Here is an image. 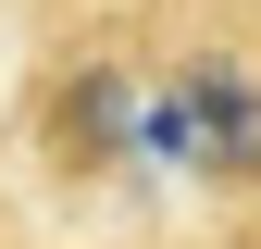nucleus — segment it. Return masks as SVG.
<instances>
[{"mask_svg":"<svg viewBox=\"0 0 261 249\" xmlns=\"http://www.w3.org/2000/svg\"><path fill=\"white\" fill-rule=\"evenodd\" d=\"M13 187L50 212H124L162 200V0H75L38 25L13 75Z\"/></svg>","mask_w":261,"mask_h":249,"instance_id":"1","label":"nucleus"},{"mask_svg":"<svg viewBox=\"0 0 261 249\" xmlns=\"http://www.w3.org/2000/svg\"><path fill=\"white\" fill-rule=\"evenodd\" d=\"M162 175L261 212V0H162Z\"/></svg>","mask_w":261,"mask_h":249,"instance_id":"2","label":"nucleus"},{"mask_svg":"<svg viewBox=\"0 0 261 249\" xmlns=\"http://www.w3.org/2000/svg\"><path fill=\"white\" fill-rule=\"evenodd\" d=\"M0 237H25V187H13V162H0Z\"/></svg>","mask_w":261,"mask_h":249,"instance_id":"3","label":"nucleus"},{"mask_svg":"<svg viewBox=\"0 0 261 249\" xmlns=\"http://www.w3.org/2000/svg\"><path fill=\"white\" fill-rule=\"evenodd\" d=\"M0 249H50V237H0Z\"/></svg>","mask_w":261,"mask_h":249,"instance_id":"4","label":"nucleus"}]
</instances>
